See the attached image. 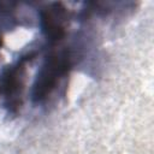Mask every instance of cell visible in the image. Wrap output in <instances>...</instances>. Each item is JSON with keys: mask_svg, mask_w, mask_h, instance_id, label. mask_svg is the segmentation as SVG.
Listing matches in <instances>:
<instances>
[{"mask_svg": "<svg viewBox=\"0 0 154 154\" xmlns=\"http://www.w3.org/2000/svg\"><path fill=\"white\" fill-rule=\"evenodd\" d=\"M71 67V58L67 51L51 54L40 72L37 73L36 81L32 89L34 102H43L49 97L53 90L57 88L59 79L64 77Z\"/></svg>", "mask_w": 154, "mask_h": 154, "instance_id": "6da1fadb", "label": "cell"}, {"mask_svg": "<svg viewBox=\"0 0 154 154\" xmlns=\"http://www.w3.org/2000/svg\"><path fill=\"white\" fill-rule=\"evenodd\" d=\"M34 57L35 53H28L0 75V97H5V106L11 113H17L23 103L22 93L24 89L25 66Z\"/></svg>", "mask_w": 154, "mask_h": 154, "instance_id": "7a4b0ae2", "label": "cell"}, {"mask_svg": "<svg viewBox=\"0 0 154 154\" xmlns=\"http://www.w3.org/2000/svg\"><path fill=\"white\" fill-rule=\"evenodd\" d=\"M41 28L49 41H59L65 35V24L67 20V11L60 4L55 2L40 12Z\"/></svg>", "mask_w": 154, "mask_h": 154, "instance_id": "3957f363", "label": "cell"}, {"mask_svg": "<svg viewBox=\"0 0 154 154\" xmlns=\"http://www.w3.org/2000/svg\"><path fill=\"white\" fill-rule=\"evenodd\" d=\"M0 46H1V40H0Z\"/></svg>", "mask_w": 154, "mask_h": 154, "instance_id": "277c9868", "label": "cell"}]
</instances>
